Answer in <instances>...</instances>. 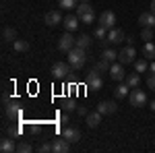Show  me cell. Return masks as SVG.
I'll return each mask as SVG.
<instances>
[{
    "mask_svg": "<svg viewBox=\"0 0 155 153\" xmlns=\"http://www.w3.org/2000/svg\"><path fill=\"white\" fill-rule=\"evenodd\" d=\"M77 114H79V116H87V114H89V110H87L85 106H77Z\"/></svg>",
    "mask_w": 155,
    "mask_h": 153,
    "instance_id": "f35d334b",
    "label": "cell"
},
{
    "mask_svg": "<svg viewBox=\"0 0 155 153\" xmlns=\"http://www.w3.org/2000/svg\"><path fill=\"white\" fill-rule=\"evenodd\" d=\"M110 66H112V64H110V62H107V60H104V58H99L95 62V68L99 72H110Z\"/></svg>",
    "mask_w": 155,
    "mask_h": 153,
    "instance_id": "f546056e",
    "label": "cell"
},
{
    "mask_svg": "<svg viewBox=\"0 0 155 153\" xmlns=\"http://www.w3.org/2000/svg\"><path fill=\"white\" fill-rule=\"evenodd\" d=\"M0 151H2V153H12V151H17V143H15V139H12V137L2 139V141H0Z\"/></svg>",
    "mask_w": 155,
    "mask_h": 153,
    "instance_id": "e0dca14e",
    "label": "cell"
},
{
    "mask_svg": "<svg viewBox=\"0 0 155 153\" xmlns=\"http://www.w3.org/2000/svg\"><path fill=\"white\" fill-rule=\"evenodd\" d=\"M126 37H124V31L118 29V27H112L110 31H107V42L112 44V46H116V44H122Z\"/></svg>",
    "mask_w": 155,
    "mask_h": 153,
    "instance_id": "9c48e42d",
    "label": "cell"
},
{
    "mask_svg": "<svg viewBox=\"0 0 155 153\" xmlns=\"http://www.w3.org/2000/svg\"><path fill=\"white\" fill-rule=\"evenodd\" d=\"M107 31H110V29H106L104 25H97L93 37H95V39H99V42H101V39H107Z\"/></svg>",
    "mask_w": 155,
    "mask_h": 153,
    "instance_id": "83f0119b",
    "label": "cell"
},
{
    "mask_svg": "<svg viewBox=\"0 0 155 153\" xmlns=\"http://www.w3.org/2000/svg\"><path fill=\"white\" fill-rule=\"evenodd\" d=\"M99 25H104L106 29H112L114 27V23H116V15L112 11H106V12H101L99 15V21H97Z\"/></svg>",
    "mask_w": 155,
    "mask_h": 153,
    "instance_id": "7c38bea8",
    "label": "cell"
},
{
    "mask_svg": "<svg viewBox=\"0 0 155 153\" xmlns=\"http://www.w3.org/2000/svg\"><path fill=\"white\" fill-rule=\"evenodd\" d=\"M60 122H62V124H68V122H71V120H68V114H66V112H64V114L60 116Z\"/></svg>",
    "mask_w": 155,
    "mask_h": 153,
    "instance_id": "ab89813d",
    "label": "cell"
},
{
    "mask_svg": "<svg viewBox=\"0 0 155 153\" xmlns=\"http://www.w3.org/2000/svg\"><path fill=\"white\" fill-rule=\"evenodd\" d=\"M128 89H130V87L126 85V81L120 83V85H116V87H114V95H116V99H124V97L128 95Z\"/></svg>",
    "mask_w": 155,
    "mask_h": 153,
    "instance_id": "ffe728a7",
    "label": "cell"
},
{
    "mask_svg": "<svg viewBox=\"0 0 155 153\" xmlns=\"http://www.w3.org/2000/svg\"><path fill=\"white\" fill-rule=\"evenodd\" d=\"M2 39L4 42H15L17 39V29L15 27H4L2 29Z\"/></svg>",
    "mask_w": 155,
    "mask_h": 153,
    "instance_id": "cb8c5ba5",
    "label": "cell"
},
{
    "mask_svg": "<svg viewBox=\"0 0 155 153\" xmlns=\"http://www.w3.org/2000/svg\"><path fill=\"white\" fill-rule=\"evenodd\" d=\"M85 85H87V89H91V91H99V89L104 87V81H101V72L97 71L95 66H93V68L89 71Z\"/></svg>",
    "mask_w": 155,
    "mask_h": 153,
    "instance_id": "7a4b0ae2",
    "label": "cell"
},
{
    "mask_svg": "<svg viewBox=\"0 0 155 153\" xmlns=\"http://www.w3.org/2000/svg\"><path fill=\"white\" fill-rule=\"evenodd\" d=\"M87 12H93V6H91L89 2H81V4L77 6V17H83Z\"/></svg>",
    "mask_w": 155,
    "mask_h": 153,
    "instance_id": "484cf974",
    "label": "cell"
},
{
    "mask_svg": "<svg viewBox=\"0 0 155 153\" xmlns=\"http://www.w3.org/2000/svg\"><path fill=\"white\" fill-rule=\"evenodd\" d=\"M81 2H89V0H81Z\"/></svg>",
    "mask_w": 155,
    "mask_h": 153,
    "instance_id": "f6af8a7d",
    "label": "cell"
},
{
    "mask_svg": "<svg viewBox=\"0 0 155 153\" xmlns=\"http://www.w3.org/2000/svg\"><path fill=\"white\" fill-rule=\"evenodd\" d=\"M74 71L68 62H54V66H52V75H54V79H66V77H71V72Z\"/></svg>",
    "mask_w": 155,
    "mask_h": 153,
    "instance_id": "3957f363",
    "label": "cell"
},
{
    "mask_svg": "<svg viewBox=\"0 0 155 153\" xmlns=\"http://www.w3.org/2000/svg\"><path fill=\"white\" fill-rule=\"evenodd\" d=\"M101 112L99 110H95V112H89L87 116H85V120H87V126L89 128H95V126H99V122H101Z\"/></svg>",
    "mask_w": 155,
    "mask_h": 153,
    "instance_id": "2e32d148",
    "label": "cell"
},
{
    "mask_svg": "<svg viewBox=\"0 0 155 153\" xmlns=\"http://www.w3.org/2000/svg\"><path fill=\"white\" fill-rule=\"evenodd\" d=\"M66 54H68V56H66V58H68V64H71L74 71H79V68L85 66V62H87V50L74 46L71 52H66Z\"/></svg>",
    "mask_w": 155,
    "mask_h": 153,
    "instance_id": "6da1fadb",
    "label": "cell"
},
{
    "mask_svg": "<svg viewBox=\"0 0 155 153\" xmlns=\"http://www.w3.org/2000/svg\"><path fill=\"white\" fill-rule=\"evenodd\" d=\"M60 6H62L64 11H72V8L79 6V0H60Z\"/></svg>",
    "mask_w": 155,
    "mask_h": 153,
    "instance_id": "4dcf8cb0",
    "label": "cell"
},
{
    "mask_svg": "<svg viewBox=\"0 0 155 153\" xmlns=\"http://www.w3.org/2000/svg\"><path fill=\"white\" fill-rule=\"evenodd\" d=\"M126 42H128V46H132V44H134V37L128 35V37H126Z\"/></svg>",
    "mask_w": 155,
    "mask_h": 153,
    "instance_id": "60d3db41",
    "label": "cell"
},
{
    "mask_svg": "<svg viewBox=\"0 0 155 153\" xmlns=\"http://www.w3.org/2000/svg\"><path fill=\"white\" fill-rule=\"evenodd\" d=\"M79 23H81V19H79L77 15H66L64 21H62V25H64L66 31H74V29L79 27Z\"/></svg>",
    "mask_w": 155,
    "mask_h": 153,
    "instance_id": "9a60e30c",
    "label": "cell"
},
{
    "mask_svg": "<svg viewBox=\"0 0 155 153\" xmlns=\"http://www.w3.org/2000/svg\"><path fill=\"white\" fill-rule=\"evenodd\" d=\"M134 56H137V50H134V46H126L122 48L118 52V62L120 64H130V62H134Z\"/></svg>",
    "mask_w": 155,
    "mask_h": 153,
    "instance_id": "5b68a950",
    "label": "cell"
},
{
    "mask_svg": "<svg viewBox=\"0 0 155 153\" xmlns=\"http://www.w3.org/2000/svg\"><path fill=\"white\" fill-rule=\"evenodd\" d=\"M37 151L39 153H50V151H54V147H52V143H41V145H39V147H37Z\"/></svg>",
    "mask_w": 155,
    "mask_h": 153,
    "instance_id": "836d02e7",
    "label": "cell"
},
{
    "mask_svg": "<svg viewBox=\"0 0 155 153\" xmlns=\"http://www.w3.org/2000/svg\"><path fill=\"white\" fill-rule=\"evenodd\" d=\"M44 21H46V25H50V27H56V25L62 23L64 19H62V12L60 11H50V12H46Z\"/></svg>",
    "mask_w": 155,
    "mask_h": 153,
    "instance_id": "4fadbf2b",
    "label": "cell"
},
{
    "mask_svg": "<svg viewBox=\"0 0 155 153\" xmlns=\"http://www.w3.org/2000/svg\"><path fill=\"white\" fill-rule=\"evenodd\" d=\"M21 135V126H8V137H19Z\"/></svg>",
    "mask_w": 155,
    "mask_h": 153,
    "instance_id": "8d00e7d4",
    "label": "cell"
},
{
    "mask_svg": "<svg viewBox=\"0 0 155 153\" xmlns=\"http://www.w3.org/2000/svg\"><path fill=\"white\" fill-rule=\"evenodd\" d=\"M147 87L155 91V72H149V77H147Z\"/></svg>",
    "mask_w": 155,
    "mask_h": 153,
    "instance_id": "d590c367",
    "label": "cell"
},
{
    "mask_svg": "<svg viewBox=\"0 0 155 153\" xmlns=\"http://www.w3.org/2000/svg\"><path fill=\"white\" fill-rule=\"evenodd\" d=\"M149 11H151V12L155 15V0H151V8H149Z\"/></svg>",
    "mask_w": 155,
    "mask_h": 153,
    "instance_id": "7bdbcfd3",
    "label": "cell"
},
{
    "mask_svg": "<svg viewBox=\"0 0 155 153\" xmlns=\"http://www.w3.org/2000/svg\"><path fill=\"white\" fill-rule=\"evenodd\" d=\"M4 114L11 118V120H19L21 118V114H23V110H21V106H19V101H6L4 104Z\"/></svg>",
    "mask_w": 155,
    "mask_h": 153,
    "instance_id": "8992f818",
    "label": "cell"
},
{
    "mask_svg": "<svg viewBox=\"0 0 155 153\" xmlns=\"http://www.w3.org/2000/svg\"><path fill=\"white\" fill-rule=\"evenodd\" d=\"M101 58L107 60L110 64H114V62L118 60V52H116V50H112V48H104V52H101Z\"/></svg>",
    "mask_w": 155,
    "mask_h": 153,
    "instance_id": "7402d4cb",
    "label": "cell"
},
{
    "mask_svg": "<svg viewBox=\"0 0 155 153\" xmlns=\"http://www.w3.org/2000/svg\"><path fill=\"white\" fill-rule=\"evenodd\" d=\"M139 23L143 25V27H155V15L151 11L143 12V15L139 17Z\"/></svg>",
    "mask_w": 155,
    "mask_h": 153,
    "instance_id": "ac0fdd59",
    "label": "cell"
},
{
    "mask_svg": "<svg viewBox=\"0 0 155 153\" xmlns=\"http://www.w3.org/2000/svg\"><path fill=\"white\" fill-rule=\"evenodd\" d=\"M143 56L147 60H155V44L153 42H145L143 44Z\"/></svg>",
    "mask_w": 155,
    "mask_h": 153,
    "instance_id": "44dd1931",
    "label": "cell"
},
{
    "mask_svg": "<svg viewBox=\"0 0 155 153\" xmlns=\"http://www.w3.org/2000/svg\"><path fill=\"white\" fill-rule=\"evenodd\" d=\"M17 151L19 153H31L33 151V145H31V141H21L17 145Z\"/></svg>",
    "mask_w": 155,
    "mask_h": 153,
    "instance_id": "f1b7e54d",
    "label": "cell"
},
{
    "mask_svg": "<svg viewBox=\"0 0 155 153\" xmlns=\"http://www.w3.org/2000/svg\"><path fill=\"white\" fill-rule=\"evenodd\" d=\"M62 137L68 143H79L81 141V130L74 128V126H66V128L62 130Z\"/></svg>",
    "mask_w": 155,
    "mask_h": 153,
    "instance_id": "30bf717a",
    "label": "cell"
},
{
    "mask_svg": "<svg viewBox=\"0 0 155 153\" xmlns=\"http://www.w3.org/2000/svg\"><path fill=\"white\" fill-rule=\"evenodd\" d=\"M91 44H93V39H91V35H87V33H81V35L77 37V46L83 48V50H87Z\"/></svg>",
    "mask_w": 155,
    "mask_h": 153,
    "instance_id": "603a6c76",
    "label": "cell"
},
{
    "mask_svg": "<svg viewBox=\"0 0 155 153\" xmlns=\"http://www.w3.org/2000/svg\"><path fill=\"white\" fill-rule=\"evenodd\" d=\"M79 19H81V23H85V25H91V23H95V12H87V15L79 17Z\"/></svg>",
    "mask_w": 155,
    "mask_h": 153,
    "instance_id": "d6a6232c",
    "label": "cell"
},
{
    "mask_svg": "<svg viewBox=\"0 0 155 153\" xmlns=\"http://www.w3.org/2000/svg\"><path fill=\"white\" fill-rule=\"evenodd\" d=\"M141 39H143V42H151V39H153V27H143Z\"/></svg>",
    "mask_w": 155,
    "mask_h": 153,
    "instance_id": "1f68e13d",
    "label": "cell"
},
{
    "mask_svg": "<svg viewBox=\"0 0 155 153\" xmlns=\"http://www.w3.org/2000/svg\"><path fill=\"white\" fill-rule=\"evenodd\" d=\"M62 110H64V112H72V110H77V104H74L72 99H66V101L62 104Z\"/></svg>",
    "mask_w": 155,
    "mask_h": 153,
    "instance_id": "e575fe53",
    "label": "cell"
},
{
    "mask_svg": "<svg viewBox=\"0 0 155 153\" xmlns=\"http://www.w3.org/2000/svg\"><path fill=\"white\" fill-rule=\"evenodd\" d=\"M128 99H130V106H134V108H143L145 104H147V95H145V91L137 89V87L128 93Z\"/></svg>",
    "mask_w": 155,
    "mask_h": 153,
    "instance_id": "52a82bcc",
    "label": "cell"
},
{
    "mask_svg": "<svg viewBox=\"0 0 155 153\" xmlns=\"http://www.w3.org/2000/svg\"><path fill=\"white\" fill-rule=\"evenodd\" d=\"M134 71H137V72H147V71H149V62H147V58L134 60Z\"/></svg>",
    "mask_w": 155,
    "mask_h": 153,
    "instance_id": "4316f807",
    "label": "cell"
},
{
    "mask_svg": "<svg viewBox=\"0 0 155 153\" xmlns=\"http://www.w3.org/2000/svg\"><path fill=\"white\" fill-rule=\"evenodd\" d=\"M124 81H126V85H128L130 89L139 87V85H141V72H137V71H134V72H128Z\"/></svg>",
    "mask_w": 155,
    "mask_h": 153,
    "instance_id": "d6986e66",
    "label": "cell"
},
{
    "mask_svg": "<svg viewBox=\"0 0 155 153\" xmlns=\"http://www.w3.org/2000/svg\"><path fill=\"white\" fill-rule=\"evenodd\" d=\"M52 147H54V153H68L71 151V143L66 141L64 137H58L52 141Z\"/></svg>",
    "mask_w": 155,
    "mask_h": 153,
    "instance_id": "8fae6325",
    "label": "cell"
},
{
    "mask_svg": "<svg viewBox=\"0 0 155 153\" xmlns=\"http://www.w3.org/2000/svg\"><path fill=\"white\" fill-rule=\"evenodd\" d=\"M74 46H77V37H72V31H66V33L60 35V39H58V50L60 52H71Z\"/></svg>",
    "mask_w": 155,
    "mask_h": 153,
    "instance_id": "277c9868",
    "label": "cell"
},
{
    "mask_svg": "<svg viewBox=\"0 0 155 153\" xmlns=\"http://www.w3.org/2000/svg\"><path fill=\"white\" fill-rule=\"evenodd\" d=\"M149 72H155V60L151 62V64H149Z\"/></svg>",
    "mask_w": 155,
    "mask_h": 153,
    "instance_id": "b9f144b4",
    "label": "cell"
},
{
    "mask_svg": "<svg viewBox=\"0 0 155 153\" xmlns=\"http://www.w3.org/2000/svg\"><path fill=\"white\" fill-rule=\"evenodd\" d=\"M97 110H99L104 116H112V114L118 110V106H116L114 101H107L106 99V101H99V104H97Z\"/></svg>",
    "mask_w": 155,
    "mask_h": 153,
    "instance_id": "5bb4252c",
    "label": "cell"
},
{
    "mask_svg": "<svg viewBox=\"0 0 155 153\" xmlns=\"http://www.w3.org/2000/svg\"><path fill=\"white\" fill-rule=\"evenodd\" d=\"M110 77H112V81H124L126 79V71H124V64H120V62H114L112 66H110Z\"/></svg>",
    "mask_w": 155,
    "mask_h": 153,
    "instance_id": "ba28073f",
    "label": "cell"
},
{
    "mask_svg": "<svg viewBox=\"0 0 155 153\" xmlns=\"http://www.w3.org/2000/svg\"><path fill=\"white\" fill-rule=\"evenodd\" d=\"M39 124H35V122H31V124H29V132H31V135H39Z\"/></svg>",
    "mask_w": 155,
    "mask_h": 153,
    "instance_id": "74e56055",
    "label": "cell"
},
{
    "mask_svg": "<svg viewBox=\"0 0 155 153\" xmlns=\"http://www.w3.org/2000/svg\"><path fill=\"white\" fill-rule=\"evenodd\" d=\"M149 108H151V110L155 112V99H153V101H149Z\"/></svg>",
    "mask_w": 155,
    "mask_h": 153,
    "instance_id": "ee69618b",
    "label": "cell"
},
{
    "mask_svg": "<svg viewBox=\"0 0 155 153\" xmlns=\"http://www.w3.org/2000/svg\"><path fill=\"white\" fill-rule=\"evenodd\" d=\"M12 50H15V52H27V50H29V42H25V39H15V42H12Z\"/></svg>",
    "mask_w": 155,
    "mask_h": 153,
    "instance_id": "d4e9b609",
    "label": "cell"
}]
</instances>
